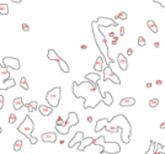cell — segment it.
<instances>
[{
    "label": "cell",
    "instance_id": "6da1fadb",
    "mask_svg": "<svg viewBox=\"0 0 165 154\" xmlns=\"http://www.w3.org/2000/svg\"><path fill=\"white\" fill-rule=\"evenodd\" d=\"M72 91L77 99L84 100V109H95L100 102L104 100L102 93L98 85V83H93L90 80H85L82 83H73Z\"/></svg>",
    "mask_w": 165,
    "mask_h": 154
},
{
    "label": "cell",
    "instance_id": "7a4b0ae2",
    "mask_svg": "<svg viewBox=\"0 0 165 154\" xmlns=\"http://www.w3.org/2000/svg\"><path fill=\"white\" fill-rule=\"evenodd\" d=\"M105 130L111 132V133H115V132H117L118 130H122L121 141L125 144H128L129 141H131V136H132V126H131L128 118L122 114L116 115L113 118H111V120L108 121V123L106 124Z\"/></svg>",
    "mask_w": 165,
    "mask_h": 154
},
{
    "label": "cell",
    "instance_id": "3957f363",
    "mask_svg": "<svg viewBox=\"0 0 165 154\" xmlns=\"http://www.w3.org/2000/svg\"><path fill=\"white\" fill-rule=\"evenodd\" d=\"M91 30H93V35H94V40L95 43L98 46L99 51L102 55V58L106 62V64H112L115 62L113 59H111L108 54V46H107V40L105 37V35L102 33V31L100 30V26L98 25V21L94 20L91 22Z\"/></svg>",
    "mask_w": 165,
    "mask_h": 154
},
{
    "label": "cell",
    "instance_id": "277c9868",
    "mask_svg": "<svg viewBox=\"0 0 165 154\" xmlns=\"http://www.w3.org/2000/svg\"><path fill=\"white\" fill-rule=\"evenodd\" d=\"M33 130H35V123H33L32 118H31L29 115L25 116L24 121L20 123V126L17 127V131L20 132V133H22L24 136H26L27 138H29L30 142H31V144H36V143H37V138L32 136Z\"/></svg>",
    "mask_w": 165,
    "mask_h": 154
},
{
    "label": "cell",
    "instance_id": "5b68a950",
    "mask_svg": "<svg viewBox=\"0 0 165 154\" xmlns=\"http://www.w3.org/2000/svg\"><path fill=\"white\" fill-rule=\"evenodd\" d=\"M79 123V117L75 112H69L68 114V118L67 121H64L63 126H56V130L59 135H68L69 133V130L73 126Z\"/></svg>",
    "mask_w": 165,
    "mask_h": 154
},
{
    "label": "cell",
    "instance_id": "8992f818",
    "mask_svg": "<svg viewBox=\"0 0 165 154\" xmlns=\"http://www.w3.org/2000/svg\"><path fill=\"white\" fill-rule=\"evenodd\" d=\"M60 94H62V90H60V86H56L51 89L50 91L47 93L46 95V100H47V104L50 105L51 107H57L59 102H60Z\"/></svg>",
    "mask_w": 165,
    "mask_h": 154
},
{
    "label": "cell",
    "instance_id": "52a82bcc",
    "mask_svg": "<svg viewBox=\"0 0 165 154\" xmlns=\"http://www.w3.org/2000/svg\"><path fill=\"white\" fill-rule=\"evenodd\" d=\"M104 145H99L101 149V153H107V154H117L121 152V145L117 142H106L105 137L102 138Z\"/></svg>",
    "mask_w": 165,
    "mask_h": 154
},
{
    "label": "cell",
    "instance_id": "ba28073f",
    "mask_svg": "<svg viewBox=\"0 0 165 154\" xmlns=\"http://www.w3.org/2000/svg\"><path fill=\"white\" fill-rule=\"evenodd\" d=\"M104 79L102 80H111L113 84H116V85H120L121 84V80L120 78L117 76V74H115L113 71L111 69V67H110V64H106V67H104Z\"/></svg>",
    "mask_w": 165,
    "mask_h": 154
},
{
    "label": "cell",
    "instance_id": "9c48e42d",
    "mask_svg": "<svg viewBox=\"0 0 165 154\" xmlns=\"http://www.w3.org/2000/svg\"><path fill=\"white\" fill-rule=\"evenodd\" d=\"M3 65L6 68H10L14 69V71H20V60L17 58H14V57H5L3 59Z\"/></svg>",
    "mask_w": 165,
    "mask_h": 154
},
{
    "label": "cell",
    "instance_id": "30bf717a",
    "mask_svg": "<svg viewBox=\"0 0 165 154\" xmlns=\"http://www.w3.org/2000/svg\"><path fill=\"white\" fill-rule=\"evenodd\" d=\"M10 78V73L8 68L0 64V90H4V83Z\"/></svg>",
    "mask_w": 165,
    "mask_h": 154
},
{
    "label": "cell",
    "instance_id": "8fae6325",
    "mask_svg": "<svg viewBox=\"0 0 165 154\" xmlns=\"http://www.w3.org/2000/svg\"><path fill=\"white\" fill-rule=\"evenodd\" d=\"M98 25L100 27H110V26H117V22L113 21L112 19H108V17H99L98 20Z\"/></svg>",
    "mask_w": 165,
    "mask_h": 154
},
{
    "label": "cell",
    "instance_id": "7c38bea8",
    "mask_svg": "<svg viewBox=\"0 0 165 154\" xmlns=\"http://www.w3.org/2000/svg\"><path fill=\"white\" fill-rule=\"evenodd\" d=\"M82 138H84V133H82L81 131H79V132H77V133L74 135V137L72 138V141L68 143V147L69 148H74L77 144H79L81 141H82Z\"/></svg>",
    "mask_w": 165,
    "mask_h": 154
},
{
    "label": "cell",
    "instance_id": "4fadbf2b",
    "mask_svg": "<svg viewBox=\"0 0 165 154\" xmlns=\"http://www.w3.org/2000/svg\"><path fill=\"white\" fill-rule=\"evenodd\" d=\"M117 64H118L120 69H121V71H123V72H126L128 69V62H127V58H126L125 54L120 53L117 55Z\"/></svg>",
    "mask_w": 165,
    "mask_h": 154
},
{
    "label": "cell",
    "instance_id": "5bb4252c",
    "mask_svg": "<svg viewBox=\"0 0 165 154\" xmlns=\"http://www.w3.org/2000/svg\"><path fill=\"white\" fill-rule=\"evenodd\" d=\"M42 141L44 143H54L57 142V135L54 132H47V133H43L42 135Z\"/></svg>",
    "mask_w": 165,
    "mask_h": 154
},
{
    "label": "cell",
    "instance_id": "9a60e30c",
    "mask_svg": "<svg viewBox=\"0 0 165 154\" xmlns=\"http://www.w3.org/2000/svg\"><path fill=\"white\" fill-rule=\"evenodd\" d=\"M94 139H95V138H93V137H86V138H82V141L79 143L78 150H80V152L85 150V148H86V147L91 145V144L94 143Z\"/></svg>",
    "mask_w": 165,
    "mask_h": 154
},
{
    "label": "cell",
    "instance_id": "2e32d148",
    "mask_svg": "<svg viewBox=\"0 0 165 154\" xmlns=\"http://www.w3.org/2000/svg\"><path fill=\"white\" fill-rule=\"evenodd\" d=\"M108 121L110 120H107V118H100V120H98V121H96L94 131L95 132H100L102 130H105V127H106V124L108 123Z\"/></svg>",
    "mask_w": 165,
    "mask_h": 154
},
{
    "label": "cell",
    "instance_id": "e0dca14e",
    "mask_svg": "<svg viewBox=\"0 0 165 154\" xmlns=\"http://www.w3.org/2000/svg\"><path fill=\"white\" fill-rule=\"evenodd\" d=\"M38 111L41 112V115H42V116H50L53 112V107H51L50 105H39Z\"/></svg>",
    "mask_w": 165,
    "mask_h": 154
},
{
    "label": "cell",
    "instance_id": "ac0fdd59",
    "mask_svg": "<svg viewBox=\"0 0 165 154\" xmlns=\"http://www.w3.org/2000/svg\"><path fill=\"white\" fill-rule=\"evenodd\" d=\"M104 64H105V60H104V58H102V55H100V57L96 58V62H95V64H94L95 72H96V73H98V72H101L102 69H104Z\"/></svg>",
    "mask_w": 165,
    "mask_h": 154
},
{
    "label": "cell",
    "instance_id": "d6986e66",
    "mask_svg": "<svg viewBox=\"0 0 165 154\" xmlns=\"http://www.w3.org/2000/svg\"><path fill=\"white\" fill-rule=\"evenodd\" d=\"M136 104V99L134 97H125L120 101V106L122 107H126V106H133Z\"/></svg>",
    "mask_w": 165,
    "mask_h": 154
},
{
    "label": "cell",
    "instance_id": "ffe728a7",
    "mask_svg": "<svg viewBox=\"0 0 165 154\" xmlns=\"http://www.w3.org/2000/svg\"><path fill=\"white\" fill-rule=\"evenodd\" d=\"M102 96H104V100H102V102H104L106 106H111V105L113 104V97L111 95V93H108V91H105L104 94H102Z\"/></svg>",
    "mask_w": 165,
    "mask_h": 154
},
{
    "label": "cell",
    "instance_id": "44dd1931",
    "mask_svg": "<svg viewBox=\"0 0 165 154\" xmlns=\"http://www.w3.org/2000/svg\"><path fill=\"white\" fill-rule=\"evenodd\" d=\"M12 106H14V110H16V111H17V110H21V109L25 106L22 97H16V99H14Z\"/></svg>",
    "mask_w": 165,
    "mask_h": 154
},
{
    "label": "cell",
    "instance_id": "7402d4cb",
    "mask_svg": "<svg viewBox=\"0 0 165 154\" xmlns=\"http://www.w3.org/2000/svg\"><path fill=\"white\" fill-rule=\"evenodd\" d=\"M58 64H59V68L62 69V72H64V73H69L70 72V69H69V65L67 64V62L64 59H62L60 57L58 58Z\"/></svg>",
    "mask_w": 165,
    "mask_h": 154
},
{
    "label": "cell",
    "instance_id": "603a6c76",
    "mask_svg": "<svg viewBox=\"0 0 165 154\" xmlns=\"http://www.w3.org/2000/svg\"><path fill=\"white\" fill-rule=\"evenodd\" d=\"M85 79H86V80H90V81H93V83H98L101 78H100V75L95 72V73H89V74H86V75H85Z\"/></svg>",
    "mask_w": 165,
    "mask_h": 154
},
{
    "label": "cell",
    "instance_id": "cb8c5ba5",
    "mask_svg": "<svg viewBox=\"0 0 165 154\" xmlns=\"http://www.w3.org/2000/svg\"><path fill=\"white\" fill-rule=\"evenodd\" d=\"M25 106H26V109H27L29 112H35V111L37 110L38 104H37V101H31V102L25 104Z\"/></svg>",
    "mask_w": 165,
    "mask_h": 154
},
{
    "label": "cell",
    "instance_id": "d4e9b609",
    "mask_svg": "<svg viewBox=\"0 0 165 154\" xmlns=\"http://www.w3.org/2000/svg\"><path fill=\"white\" fill-rule=\"evenodd\" d=\"M15 85H16V81H15V79H12V78H9L8 80H6V81L4 83V90L11 89V88H14Z\"/></svg>",
    "mask_w": 165,
    "mask_h": 154
},
{
    "label": "cell",
    "instance_id": "484cf974",
    "mask_svg": "<svg viewBox=\"0 0 165 154\" xmlns=\"http://www.w3.org/2000/svg\"><path fill=\"white\" fill-rule=\"evenodd\" d=\"M47 58L50 59V60H58L59 55L57 54V52L54 51V50H50V51L47 52Z\"/></svg>",
    "mask_w": 165,
    "mask_h": 154
},
{
    "label": "cell",
    "instance_id": "4316f807",
    "mask_svg": "<svg viewBox=\"0 0 165 154\" xmlns=\"http://www.w3.org/2000/svg\"><path fill=\"white\" fill-rule=\"evenodd\" d=\"M147 26L149 27V30L152 31L153 33H156L158 32V26L155 25V22H154L153 20H148L147 21Z\"/></svg>",
    "mask_w": 165,
    "mask_h": 154
},
{
    "label": "cell",
    "instance_id": "83f0119b",
    "mask_svg": "<svg viewBox=\"0 0 165 154\" xmlns=\"http://www.w3.org/2000/svg\"><path fill=\"white\" fill-rule=\"evenodd\" d=\"M9 14V5L0 4V15H8Z\"/></svg>",
    "mask_w": 165,
    "mask_h": 154
},
{
    "label": "cell",
    "instance_id": "f1b7e54d",
    "mask_svg": "<svg viewBox=\"0 0 165 154\" xmlns=\"http://www.w3.org/2000/svg\"><path fill=\"white\" fill-rule=\"evenodd\" d=\"M20 86H21L24 90H29L30 89V85L27 84V79L25 78V76H22V78L20 79Z\"/></svg>",
    "mask_w": 165,
    "mask_h": 154
},
{
    "label": "cell",
    "instance_id": "f546056e",
    "mask_svg": "<svg viewBox=\"0 0 165 154\" xmlns=\"http://www.w3.org/2000/svg\"><path fill=\"white\" fill-rule=\"evenodd\" d=\"M127 19H128V15L125 11H121L115 16V20H127Z\"/></svg>",
    "mask_w": 165,
    "mask_h": 154
},
{
    "label": "cell",
    "instance_id": "4dcf8cb0",
    "mask_svg": "<svg viewBox=\"0 0 165 154\" xmlns=\"http://www.w3.org/2000/svg\"><path fill=\"white\" fill-rule=\"evenodd\" d=\"M21 148H22V141L17 139V141H16L15 143H14V150H15V152H19Z\"/></svg>",
    "mask_w": 165,
    "mask_h": 154
},
{
    "label": "cell",
    "instance_id": "1f68e13d",
    "mask_svg": "<svg viewBox=\"0 0 165 154\" xmlns=\"http://www.w3.org/2000/svg\"><path fill=\"white\" fill-rule=\"evenodd\" d=\"M154 149H155V142L150 141V145H149L148 150L146 152V154H154Z\"/></svg>",
    "mask_w": 165,
    "mask_h": 154
},
{
    "label": "cell",
    "instance_id": "d6a6232c",
    "mask_svg": "<svg viewBox=\"0 0 165 154\" xmlns=\"http://www.w3.org/2000/svg\"><path fill=\"white\" fill-rule=\"evenodd\" d=\"M146 45H147L146 38H144L143 36H139V37H138V46H139V47H146Z\"/></svg>",
    "mask_w": 165,
    "mask_h": 154
},
{
    "label": "cell",
    "instance_id": "836d02e7",
    "mask_svg": "<svg viewBox=\"0 0 165 154\" xmlns=\"http://www.w3.org/2000/svg\"><path fill=\"white\" fill-rule=\"evenodd\" d=\"M158 105H159V100H158V99H152L149 101V106L150 107H156Z\"/></svg>",
    "mask_w": 165,
    "mask_h": 154
},
{
    "label": "cell",
    "instance_id": "e575fe53",
    "mask_svg": "<svg viewBox=\"0 0 165 154\" xmlns=\"http://www.w3.org/2000/svg\"><path fill=\"white\" fill-rule=\"evenodd\" d=\"M16 118H17V117H16L15 114H10V115H9V123H11V124L15 123V122H16Z\"/></svg>",
    "mask_w": 165,
    "mask_h": 154
},
{
    "label": "cell",
    "instance_id": "d590c367",
    "mask_svg": "<svg viewBox=\"0 0 165 154\" xmlns=\"http://www.w3.org/2000/svg\"><path fill=\"white\" fill-rule=\"evenodd\" d=\"M63 124H64V120H63V117H62V116H58L57 122H56V126H63Z\"/></svg>",
    "mask_w": 165,
    "mask_h": 154
},
{
    "label": "cell",
    "instance_id": "8d00e7d4",
    "mask_svg": "<svg viewBox=\"0 0 165 154\" xmlns=\"http://www.w3.org/2000/svg\"><path fill=\"white\" fill-rule=\"evenodd\" d=\"M153 1H154V3H158V4L161 6V8L165 9V0H153Z\"/></svg>",
    "mask_w": 165,
    "mask_h": 154
},
{
    "label": "cell",
    "instance_id": "74e56055",
    "mask_svg": "<svg viewBox=\"0 0 165 154\" xmlns=\"http://www.w3.org/2000/svg\"><path fill=\"white\" fill-rule=\"evenodd\" d=\"M22 31H25V32H29L30 31V26L27 25V24H22Z\"/></svg>",
    "mask_w": 165,
    "mask_h": 154
},
{
    "label": "cell",
    "instance_id": "f35d334b",
    "mask_svg": "<svg viewBox=\"0 0 165 154\" xmlns=\"http://www.w3.org/2000/svg\"><path fill=\"white\" fill-rule=\"evenodd\" d=\"M4 107V96L0 95V110H3Z\"/></svg>",
    "mask_w": 165,
    "mask_h": 154
},
{
    "label": "cell",
    "instance_id": "ab89813d",
    "mask_svg": "<svg viewBox=\"0 0 165 154\" xmlns=\"http://www.w3.org/2000/svg\"><path fill=\"white\" fill-rule=\"evenodd\" d=\"M125 32H126L125 27H120V35H121V36H125Z\"/></svg>",
    "mask_w": 165,
    "mask_h": 154
},
{
    "label": "cell",
    "instance_id": "60d3db41",
    "mask_svg": "<svg viewBox=\"0 0 165 154\" xmlns=\"http://www.w3.org/2000/svg\"><path fill=\"white\" fill-rule=\"evenodd\" d=\"M117 42H118V37H112V45H117Z\"/></svg>",
    "mask_w": 165,
    "mask_h": 154
},
{
    "label": "cell",
    "instance_id": "b9f144b4",
    "mask_svg": "<svg viewBox=\"0 0 165 154\" xmlns=\"http://www.w3.org/2000/svg\"><path fill=\"white\" fill-rule=\"evenodd\" d=\"M133 54V50H132V48H128V50H127V55H132Z\"/></svg>",
    "mask_w": 165,
    "mask_h": 154
},
{
    "label": "cell",
    "instance_id": "7bdbcfd3",
    "mask_svg": "<svg viewBox=\"0 0 165 154\" xmlns=\"http://www.w3.org/2000/svg\"><path fill=\"white\" fill-rule=\"evenodd\" d=\"M160 153H161V154H165V145H161V148H160Z\"/></svg>",
    "mask_w": 165,
    "mask_h": 154
},
{
    "label": "cell",
    "instance_id": "ee69618b",
    "mask_svg": "<svg viewBox=\"0 0 165 154\" xmlns=\"http://www.w3.org/2000/svg\"><path fill=\"white\" fill-rule=\"evenodd\" d=\"M160 130H165V122H161L160 123Z\"/></svg>",
    "mask_w": 165,
    "mask_h": 154
},
{
    "label": "cell",
    "instance_id": "f6af8a7d",
    "mask_svg": "<svg viewBox=\"0 0 165 154\" xmlns=\"http://www.w3.org/2000/svg\"><path fill=\"white\" fill-rule=\"evenodd\" d=\"M11 1H12V3H15V4H17V3H21L22 0H11Z\"/></svg>",
    "mask_w": 165,
    "mask_h": 154
},
{
    "label": "cell",
    "instance_id": "bcb514c9",
    "mask_svg": "<svg viewBox=\"0 0 165 154\" xmlns=\"http://www.w3.org/2000/svg\"><path fill=\"white\" fill-rule=\"evenodd\" d=\"M159 46H160V43H159V42H155V43H154V47H155V48H158Z\"/></svg>",
    "mask_w": 165,
    "mask_h": 154
},
{
    "label": "cell",
    "instance_id": "7dc6e473",
    "mask_svg": "<svg viewBox=\"0 0 165 154\" xmlns=\"http://www.w3.org/2000/svg\"><path fill=\"white\" fill-rule=\"evenodd\" d=\"M108 36H110V37H115V32H110Z\"/></svg>",
    "mask_w": 165,
    "mask_h": 154
},
{
    "label": "cell",
    "instance_id": "c3c4849f",
    "mask_svg": "<svg viewBox=\"0 0 165 154\" xmlns=\"http://www.w3.org/2000/svg\"><path fill=\"white\" fill-rule=\"evenodd\" d=\"M161 84H163L161 80H156V85H161Z\"/></svg>",
    "mask_w": 165,
    "mask_h": 154
},
{
    "label": "cell",
    "instance_id": "681fc988",
    "mask_svg": "<svg viewBox=\"0 0 165 154\" xmlns=\"http://www.w3.org/2000/svg\"><path fill=\"white\" fill-rule=\"evenodd\" d=\"M152 85H153L152 83H147V88H152Z\"/></svg>",
    "mask_w": 165,
    "mask_h": 154
},
{
    "label": "cell",
    "instance_id": "f907efd6",
    "mask_svg": "<svg viewBox=\"0 0 165 154\" xmlns=\"http://www.w3.org/2000/svg\"><path fill=\"white\" fill-rule=\"evenodd\" d=\"M88 121H89V122H91V121H93V117H91V116H89V117H88Z\"/></svg>",
    "mask_w": 165,
    "mask_h": 154
},
{
    "label": "cell",
    "instance_id": "816d5d0a",
    "mask_svg": "<svg viewBox=\"0 0 165 154\" xmlns=\"http://www.w3.org/2000/svg\"><path fill=\"white\" fill-rule=\"evenodd\" d=\"M1 132H3V130H1V127H0V133H1Z\"/></svg>",
    "mask_w": 165,
    "mask_h": 154
}]
</instances>
